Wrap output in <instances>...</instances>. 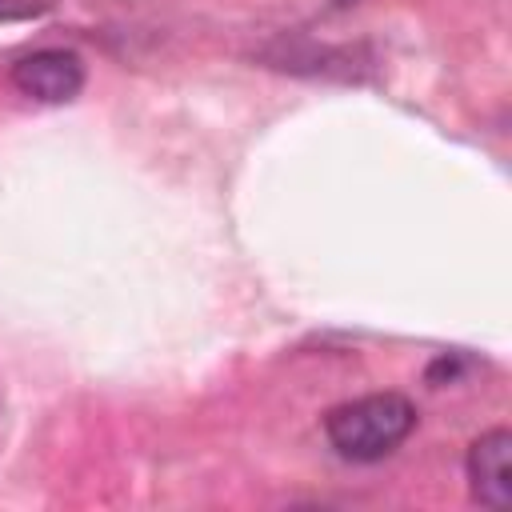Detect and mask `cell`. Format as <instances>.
Masks as SVG:
<instances>
[{
  "mask_svg": "<svg viewBox=\"0 0 512 512\" xmlns=\"http://www.w3.org/2000/svg\"><path fill=\"white\" fill-rule=\"evenodd\" d=\"M412 428H416V404L400 392H372V396L336 404L324 416L328 444L356 464L384 460L412 436Z\"/></svg>",
  "mask_w": 512,
  "mask_h": 512,
  "instance_id": "6da1fadb",
  "label": "cell"
},
{
  "mask_svg": "<svg viewBox=\"0 0 512 512\" xmlns=\"http://www.w3.org/2000/svg\"><path fill=\"white\" fill-rule=\"evenodd\" d=\"M468 484L484 508L512 504V432L492 428L468 448Z\"/></svg>",
  "mask_w": 512,
  "mask_h": 512,
  "instance_id": "3957f363",
  "label": "cell"
},
{
  "mask_svg": "<svg viewBox=\"0 0 512 512\" xmlns=\"http://www.w3.org/2000/svg\"><path fill=\"white\" fill-rule=\"evenodd\" d=\"M340 4H348V0H340Z\"/></svg>",
  "mask_w": 512,
  "mask_h": 512,
  "instance_id": "277c9868",
  "label": "cell"
},
{
  "mask_svg": "<svg viewBox=\"0 0 512 512\" xmlns=\"http://www.w3.org/2000/svg\"><path fill=\"white\" fill-rule=\"evenodd\" d=\"M12 84L40 104H64L84 88V60L68 48H36L12 64Z\"/></svg>",
  "mask_w": 512,
  "mask_h": 512,
  "instance_id": "7a4b0ae2",
  "label": "cell"
}]
</instances>
